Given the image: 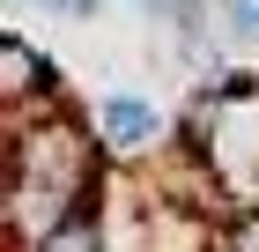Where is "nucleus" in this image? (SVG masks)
Returning <instances> with one entry per match:
<instances>
[{
    "mask_svg": "<svg viewBox=\"0 0 259 252\" xmlns=\"http://www.w3.org/2000/svg\"><path fill=\"white\" fill-rule=\"evenodd\" d=\"M0 97H8V119L60 104V75H52V59L22 38V30H0Z\"/></svg>",
    "mask_w": 259,
    "mask_h": 252,
    "instance_id": "nucleus-1",
    "label": "nucleus"
},
{
    "mask_svg": "<svg viewBox=\"0 0 259 252\" xmlns=\"http://www.w3.org/2000/svg\"><path fill=\"white\" fill-rule=\"evenodd\" d=\"M97 141H104V156H148L163 141V112L141 89H104L97 97Z\"/></svg>",
    "mask_w": 259,
    "mask_h": 252,
    "instance_id": "nucleus-2",
    "label": "nucleus"
},
{
    "mask_svg": "<svg viewBox=\"0 0 259 252\" xmlns=\"http://www.w3.org/2000/svg\"><path fill=\"white\" fill-rule=\"evenodd\" d=\"M30 252H104V208L74 215L67 230H52V237H45V245H30Z\"/></svg>",
    "mask_w": 259,
    "mask_h": 252,
    "instance_id": "nucleus-3",
    "label": "nucleus"
},
{
    "mask_svg": "<svg viewBox=\"0 0 259 252\" xmlns=\"http://www.w3.org/2000/svg\"><path fill=\"white\" fill-rule=\"evenodd\" d=\"M37 8H52V15H74V22H89L104 8V0H37Z\"/></svg>",
    "mask_w": 259,
    "mask_h": 252,
    "instance_id": "nucleus-4",
    "label": "nucleus"
}]
</instances>
